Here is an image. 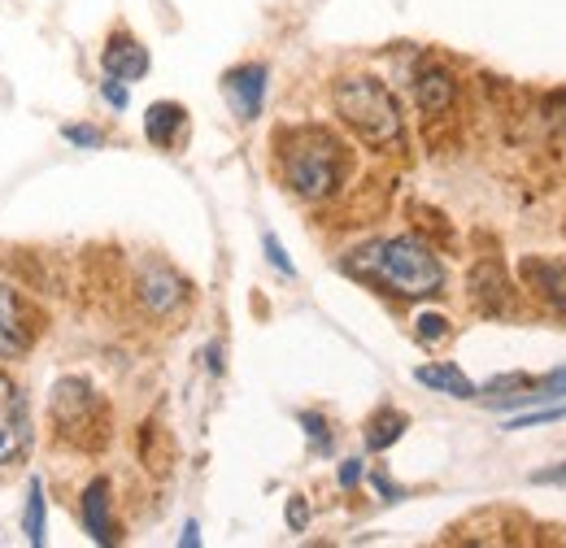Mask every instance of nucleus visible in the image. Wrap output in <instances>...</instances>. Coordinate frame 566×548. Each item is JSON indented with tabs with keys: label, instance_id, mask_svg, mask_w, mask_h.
Here are the masks:
<instances>
[{
	"label": "nucleus",
	"instance_id": "nucleus-1",
	"mask_svg": "<svg viewBox=\"0 0 566 548\" xmlns=\"http://www.w3.org/2000/svg\"><path fill=\"white\" fill-rule=\"evenodd\" d=\"M349 271L388 287L392 296H406V301H427V296L444 292L440 257L415 235H392V240H375V244L357 249L349 257Z\"/></svg>",
	"mask_w": 566,
	"mask_h": 548
},
{
	"label": "nucleus",
	"instance_id": "nucleus-2",
	"mask_svg": "<svg viewBox=\"0 0 566 548\" xmlns=\"http://www.w3.org/2000/svg\"><path fill=\"white\" fill-rule=\"evenodd\" d=\"M280 175L301 201H327L349 175V148L327 127H296L280 136Z\"/></svg>",
	"mask_w": 566,
	"mask_h": 548
},
{
	"label": "nucleus",
	"instance_id": "nucleus-3",
	"mask_svg": "<svg viewBox=\"0 0 566 548\" xmlns=\"http://www.w3.org/2000/svg\"><path fill=\"white\" fill-rule=\"evenodd\" d=\"M332 105H336L340 123H345L357 139H366L370 148H392V144H401V136H406L397 96H392L379 78H370V74L340 78L336 92H332Z\"/></svg>",
	"mask_w": 566,
	"mask_h": 548
},
{
	"label": "nucleus",
	"instance_id": "nucleus-4",
	"mask_svg": "<svg viewBox=\"0 0 566 548\" xmlns=\"http://www.w3.org/2000/svg\"><path fill=\"white\" fill-rule=\"evenodd\" d=\"M40 336V318L22 301L18 287L0 283V357H22Z\"/></svg>",
	"mask_w": 566,
	"mask_h": 548
},
{
	"label": "nucleus",
	"instance_id": "nucleus-5",
	"mask_svg": "<svg viewBox=\"0 0 566 548\" xmlns=\"http://www.w3.org/2000/svg\"><path fill=\"white\" fill-rule=\"evenodd\" d=\"M31 449V418L27 401L18 392V383L9 375H0V466L18 462Z\"/></svg>",
	"mask_w": 566,
	"mask_h": 548
},
{
	"label": "nucleus",
	"instance_id": "nucleus-6",
	"mask_svg": "<svg viewBox=\"0 0 566 548\" xmlns=\"http://www.w3.org/2000/svg\"><path fill=\"white\" fill-rule=\"evenodd\" d=\"M266 66L262 62H249V66H235L222 74V96L231 105V114L240 123H258L262 118V105H266Z\"/></svg>",
	"mask_w": 566,
	"mask_h": 548
},
{
	"label": "nucleus",
	"instance_id": "nucleus-7",
	"mask_svg": "<svg viewBox=\"0 0 566 548\" xmlns=\"http://www.w3.org/2000/svg\"><path fill=\"white\" fill-rule=\"evenodd\" d=\"M49 410H53V422L62 426V435H78L83 426H87V418L92 410H101V401H96V392L87 388V379H57L53 383V401H49Z\"/></svg>",
	"mask_w": 566,
	"mask_h": 548
},
{
	"label": "nucleus",
	"instance_id": "nucleus-8",
	"mask_svg": "<svg viewBox=\"0 0 566 548\" xmlns=\"http://www.w3.org/2000/svg\"><path fill=\"white\" fill-rule=\"evenodd\" d=\"M136 292H140L144 309L157 314V318H161V314H175V309L188 301V283L170 271L166 262H144Z\"/></svg>",
	"mask_w": 566,
	"mask_h": 548
},
{
	"label": "nucleus",
	"instance_id": "nucleus-9",
	"mask_svg": "<svg viewBox=\"0 0 566 548\" xmlns=\"http://www.w3.org/2000/svg\"><path fill=\"white\" fill-rule=\"evenodd\" d=\"M114 487L109 479H92L87 483V492H83V527H87V536L96 540V545H118V523H114Z\"/></svg>",
	"mask_w": 566,
	"mask_h": 548
},
{
	"label": "nucleus",
	"instance_id": "nucleus-10",
	"mask_svg": "<svg viewBox=\"0 0 566 548\" xmlns=\"http://www.w3.org/2000/svg\"><path fill=\"white\" fill-rule=\"evenodd\" d=\"M101 66L109 78H123V83H136L148 74V49H144L136 35H127V31H114L109 35V44H105V53H101Z\"/></svg>",
	"mask_w": 566,
	"mask_h": 548
},
{
	"label": "nucleus",
	"instance_id": "nucleus-11",
	"mask_svg": "<svg viewBox=\"0 0 566 548\" xmlns=\"http://www.w3.org/2000/svg\"><path fill=\"white\" fill-rule=\"evenodd\" d=\"M471 301H475V309H484V314H510V305H514V283L505 278V271H501L496 262H480V266L471 271Z\"/></svg>",
	"mask_w": 566,
	"mask_h": 548
},
{
	"label": "nucleus",
	"instance_id": "nucleus-12",
	"mask_svg": "<svg viewBox=\"0 0 566 548\" xmlns=\"http://www.w3.org/2000/svg\"><path fill=\"white\" fill-rule=\"evenodd\" d=\"M184 131H188V109L179 101H157L148 105L144 114V136L157 148H179L184 144Z\"/></svg>",
	"mask_w": 566,
	"mask_h": 548
},
{
	"label": "nucleus",
	"instance_id": "nucleus-13",
	"mask_svg": "<svg viewBox=\"0 0 566 548\" xmlns=\"http://www.w3.org/2000/svg\"><path fill=\"white\" fill-rule=\"evenodd\" d=\"M415 101H419V109L431 114V118L444 114V109L458 101V78H453L444 66L419 70V78H415Z\"/></svg>",
	"mask_w": 566,
	"mask_h": 548
},
{
	"label": "nucleus",
	"instance_id": "nucleus-14",
	"mask_svg": "<svg viewBox=\"0 0 566 548\" xmlns=\"http://www.w3.org/2000/svg\"><path fill=\"white\" fill-rule=\"evenodd\" d=\"M415 383H423L431 392H440V397H453V401H471L480 388L458 370V366H449V361H436V366H419L415 370Z\"/></svg>",
	"mask_w": 566,
	"mask_h": 548
},
{
	"label": "nucleus",
	"instance_id": "nucleus-15",
	"mask_svg": "<svg viewBox=\"0 0 566 548\" xmlns=\"http://www.w3.org/2000/svg\"><path fill=\"white\" fill-rule=\"evenodd\" d=\"M523 278H527V287L541 301H549L558 314H566V278L558 266H549V262H523Z\"/></svg>",
	"mask_w": 566,
	"mask_h": 548
},
{
	"label": "nucleus",
	"instance_id": "nucleus-16",
	"mask_svg": "<svg viewBox=\"0 0 566 548\" xmlns=\"http://www.w3.org/2000/svg\"><path fill=\"white\" fill-rule=\"evenodd\" d=\"M406 426H410V418H406V413L392 410V405H384V410L366 422V449H370V453L392 449V444L406 435Z\"/></svg>",
	"mask_w": 566,
	"mask_h": 548
},
{
	"label": "nucleus",
	"instance_id": "nucleus-17",
	"mask_svg": "<svg viewBox=\"0 0 566 548\" xmlns=\"http://www.w3.org/2000/svg\"><path fill=\"white\" fill-rule=\"evenodd\" d=\"M22 531L31 545H44V483L31 479L27 487V518H22Z\"/></svg>",
	"mask_w": 566,
	"mask_h": 548
},
{
	"label": "nucleus",
	"instance_id": "nucleus-18",
	"mask_svg": "<svg viewBox=\"0 0 566 548\" xmlns=\"http://www.w3.org/2000/svg\"><path fill=\"white\" fill-rule=\"evenodd\" d=\"M566 405H549V410H536V413H518L505 422V431H527V426H545V422H563Z\"/></svg>",
	"mask_w": 566,
	"mask_h": 548
},
{
	"label": "nucleus",
	"instance_id": "nucleus-19",
	"mask_svg": "<svg viewBox=\"0 0 566 548\" xmlns=\"http://www.w3.org/2000/svg\"><path fill=\"white\" fill-rule=\"evenodd\" d=\"M532 388H536L545 401H554V397H566V366L549 370V375H541V379H532Z\"/></svg>",
	"mask_w": 566,
	"mask_h": 548
},
{
	"label": "nucleus",
	"instance_id": "nucleus-20",
	"mask_svg": "<svg viewBox=\"0 0 566 548\" xmlns=\"http://www.w3.org/2000/svg\"><path fill=\"white\" fill-rule=\"evenodd\" d=\"M301 426H305V435L314 440V449H318V453H327V449H332V440H327V422H323V413H301Z\"/></svg>",
	"mask_w": 566,
	"mask_h": 548
},
{
	"label": "nucleus",
	"instance_id": "nucleus-21",
	"mask_svg": "<svg viewBox=\"0 0 566 548\" xmlns=\"http://www.w3.org/2000/svg\"><path fill=\"white\" fill-rule=\"evenodd\" d=\"M415 327H419V340L423 344H436L449 336V318H440V314H423Z\"/></svg>",
	"mask_w": 566,
	"mask_h": 548
},
{
	"label": "nucleus",
	"instance_id": "nucleus-22",
	"mask_svg": "<svg viewBox=\"0 0 566 548\" xmlns=\"http://www.w3.org/2000/svg\"><path fill=\"white\" fill-rule=\"evenodd\" d=\"M262 249H266V262L275 266L280 274H296L292 271V262H287V253H283V244L275 240V235H262Z\"/></svg>",
	"mask_w": 566,
	"mask_h": 548
},
{
	"label": "nucleus",
	"instance_id": "nucleus-23",
	"mask_svg": "<svg viewBox=\"0 0 566 548\" xmlns=\"http://www.w3.org/2000/svg\"><path fill=\"white\" fill-rule=\"evenodd\" d=\"M505 388H510V392H518V388H532V379H527V375H496V379H489V383H484V397L505 392Z\"/></svg>",
	"mask_w": 566,
	"mask_h": 548
},
{
	"label": "nucleus",
	"instance_id": "nucleus-24",
	"mask_svg": "<svg viewBox=\"0 0 566 548\" xmlns=\"http://www.w3.org/2000/svg\"><path fill=\"white\" fill-rule=\"evenodd\" d=\"M287 527H292V531H305V527H310V505H305V496H292V500H287Z\"/></svg>",
	"mask_w": 566,
	"mask_h": 548
},
{
	"label": "nucleus",
	"instance_id": "nucleus-25",
	"mask_svg": "<svg viewBox=\"0 0 566 548\" xmlns=\"http://www.w3.org/2000/svg\"><path fill=\"white\" fill-rule=\"evenodd\" d=\"M62 136L71 139V144H78V148H101V144H105V136H101L96 127H66Z\"/></svg>",
	"mask_w": 566,
	"mask_h": 548
},
{
	"label": "nucleus",
	"instance_id": "nucleus-26",
	"mask_svg": "<svg viewBox=\"0 0 566 548\" xmlns=\"http://www.w3.org/2000/svg\"><path fill=\"white\" fill-rule=\"evenodd\" d=\"M101 96H105L114 109H127V101H132L127 87H123V78H105V83H101Z\"/></svg>",
	"mask_w": 566,
	"mask_h": 548
},
{
	"label": "nucleus",
	"instance_id": "nucleus-27",
	"mask_svg": "<svg viewBox=\"0 0 566 548\" xmlns=\"http://www.w3.org/2000/svg\"><path fill=\"white\" fill-rule=\"evenodd\" d=\"M532 483H541V487H545V483H558V487H566V462H558V466H545V471H536V475H532Z\"/></svg>",
	"mask_w": 566,
	"mask_h": 548
},
{
	"label": "nucleus",
	"instance_id": "nucleus-28",
	"mask_svg": "<svg viewBox=\"0 0 566 548\" xmlns=\"http://www.w3.org/2000/svg\"><path fill=\"white\" fill-rule=\"evenodd\" d=\"M357 479H361V462H345L340 466V487H357Z\"/></svg>",
	"mask_w": 566,
	"mask_h": 548
},
{
	"label": "nucleus",
	"instance_id": "nucleus-29",
	"mask_svg": "<svg viewBox=\"0 0 566 548\" xmlns=\"http://www.w3.org/2000/svg\"><path fill=\"white\" fill-rule=\"evenodd\" d=\"M370 483H375V487H379V492H384L388 500H401V496H406V492H401L397 483H388V479H384V475H370Z\"/></svg>",
	"mask_w": 566,
	"mask_h": 548
},
{
	"label": "nucleus",
	"instance_id": "nucleus-30",
	"mask_svg": "<svg viewBox=\"0 0 566 548\" xmlns=\"http://www.w3.org/2000/svg\"><path fill=\"white\" fill-rule=\"evenodd\" d=\"M179 545H184V548L201 545V531H197V523H188V527H184V536H179Z\"/></svg>",
	"mask_w": 566,
	"mask_h": 548
}]
</instances>
